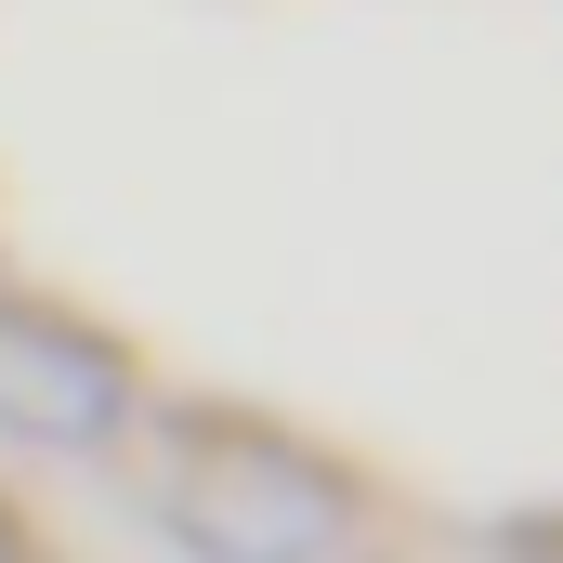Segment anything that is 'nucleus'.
I'll use <instances>...</instances> for the list:
<instances>
[{
	"mask_svg": "<svg viewBox=\"0 0 563 563\" xmlns=\"http://www.w3.org/2000/svg\"><path fill=\"white\" fill-rule=\"evenodd\" d=\"M170 538L197 563H354V498L263 432H184L170 459Z\"/></svg>",
	"mask_w": 563,
	"mask_h": 563,
	"instance_id": "1",
	"label": "nucleus"
},
{
	"mask_svg": "<svg viewBox=\"0 0 563 563\" xmlns=\"http://www.w3.org/2000/svg\"><path fill=\"white\" fill-rule=\"evenodd\" d=\"M119 420H132V367L92 328H66V314L0 301V432H26V445H106Z\"/></svg>",
	"mask_w": 563,
	"mask_h": 563,
	"instance_id": "2",
	"label": "nucleus"
}]
</instances>
